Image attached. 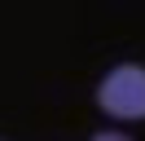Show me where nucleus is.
Masks as SVG:
<instances>
[{"label":"nucleus","mask_w":145,"mask_h":141,"mask_svg":"<svg viewBox=\"0 0 145 141\" xmlns=\"http://www.w3.org/2000/svg\"><path fill=\"white\" fill-rule=\"evenodd\" d=\"M97 106L114 119H145V66L119 62L97 84Z\"/></svg>","instance_id":"f257e3e1"},{"label":"nucleus","mask_w":145,"mask_h":141,"mask_svg":"<svg viewBox=\"0 0 145 141\" xmlns=\"http://www.w3.org/2000/svg\"><path fill=\"white\" fill-rule=\"evenodd\" d=\"M92 141H132V137H123V132H97Z\"/></svg>","instance_id":"f03ea898"}]
</instances>
